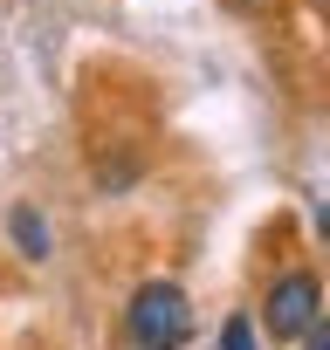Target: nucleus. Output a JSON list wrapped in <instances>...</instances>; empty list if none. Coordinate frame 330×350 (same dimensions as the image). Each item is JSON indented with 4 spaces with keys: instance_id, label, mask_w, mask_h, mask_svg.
<instances>
[{
    "instance_id": "f03ea898",
    "label": "nucleus",
    "mask_w": 330,
    "mask_h": 350,
    "mask_svg": "<svg viewBox=\"0 0 330 350\" xmlns=\"http://www.w3.org/2000/svg\"><path fill=\"white\" fill-rule=\"evenodd\" d=\"M323 316H330V309H323V282H316L309 268L275 275L268 295H262V329H268V343H303Z\"/></svg>"
},
{
    "instance_id": "7ed1b4c3",
    "label": "nucleus",
    "mask_w": 330,
    "mask_h": 350,
    "mask_svg": "<svg viewBox=\"0 0 330 350\" xmlns=\"http://www.w3.org/2000/svg\"><path fill=\"white\" fill-rule=\"evenodd\" d=\"M8 234H14L21 261H49V254H55V241H49V220H42L35 206H14V213H8Z\"/></svg>"
},
{
    "instance_id": "39448f33",
    "label": "nucleus",
    "mask_w": 330,
    "mask_h": 350,
    "mask_svg": "<svg viewBox=\"0 0 330 350\" xmlns=\"http://www.w3.org/2000/svg\"><path fill=\"white\" fill-rule=\"evenodd\" d=\"M303 350H330V316H323V323H316V329L303 336Z\"/></svg>"
},
{
    "instance_id": "20e7f679",
    "label": "nucleus",
    "mask_w": 330,
    "mask_h": 350,
    "mask_svg": "<svg viewBox=\"0 0 330 350\" xmlns=\"http://www.w3.org/2000/svg\"><path fill=\"white\" fill-rule=\"evenodd\" d=\"M214 350H262V343H255V323H248V316H227V323H220V343H214Z\"/></svg>"
},
{
    "instance_id": "f257e3e1",
    "label": "nucleus",
    "mask_w": 330,
    "mask_h": 350,
    "mask_svg": "<svg viewBox=\"0 0 330 350\" xmlns=\"http://www.w3.org/2000/svg\"><path fill=\"white\" fill-rule=\"evenodd\" d=\"M124 336L138 350H179L193 336V295L179 282H144L131 302H124Z\"/></svg>"
}]
</instances>
